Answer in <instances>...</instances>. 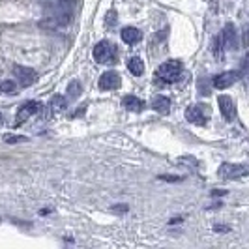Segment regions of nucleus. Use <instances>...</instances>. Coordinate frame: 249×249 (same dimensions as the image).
I'll return each instance as SVG.
<instances>
[{
    "instance_id": "bb28decb",
    "label": "nucleus",
    "mask_w": 249,
    "mask_h": 249,
    "mask_svg": "<svg viewBox=\"0 0 249 249\" xmlns=\"http://www.w3.org/2000/svg\"><path fill=\"white\" fill-rule=\"evenodd\" d=\"M175 223H182V217H173V219L169 221V225H175Z\"/></svg>"
},
{
    "instance_id": "4be33fe9",
    "label": "nucleus",
    "mask_w": 249,
    "mask_h": 249,
    "mask_svg": "<svg viewBox=\"0 0 249 249\" xmlns=\"http://www.w3.org/2000/svg\"><path fill=\"white\" fill-rule=\"evenodd\" d=\"M242 43H244V47L249 49V26L244 30V36H242Z\"/></svg>"
},
{
    "instance_id": "f257e3e1",
    "label": "nucleus",
    "mask_w": 249,
    "mask_h": 249,
    "mask_svg": "<svg viewBox=\"0 0 249 249\" xmlns=\"http://www.w3.org/2000/svg\"><path fill=\"white\" fill-rule=\"evenodd\" d=\"M182 75V62L178 60H167L156 70V77L161 79L163 83H175Z\"/></svg>"
},
{
    "instance_id": "0eeeda50",
    "label": "nucleus",
    "mask_w": 249,
    "mask_h": 249,
    "mask_svg": "<svg viewBox=\"0 0 249 249\" xmlns=\"http://www.w3.org/2000/svg\"><path fill=\"white\" fill-rule=\"evenodd\" d=\"M71 23V12H60L56 13V15H53V17H47V19H41L39 21V25L41 26H51V28H58V26H68Z\"/></svg>"
},
{
    "instance_id": "4468645a",
    "label": "nucleus",
    "mask_w": 249,
    "mask_h": 249,
    "mask_svg": "<svg viewBox=\"0 0 249 249\" xmlns=\"http://www.w3.org/2000/svg\"><path fill=\"white\" fill-rule=\"evenodd\" d=\"M122 105H124L127 111H133V112H141L144 109V101L139 100L137 96H124Z\"/></svg>"
},
{
    "instance_id": "1a4fd4ad",
    "label": "nucleus",
    "mask_w": 249,
    "mask_h": 249,
    "mask_svg": "<svg viewBox=\"0 0 249 249\" xmlns=\"http://www.w3.org/2000/svg\"><path fill=\"white\" fill-rule=\"evenodd\" d=\"M41 109V103L39 101H28V103H23L17 111V125H21L25 120H28L30 116H34L37 111Z\"/></svg>"
},
{
    "instance_id": "2eb2a0df",
    "label": "nucleus",
    "mask_w": 249,
    "mask_h": 249,
    "mask_svg": "<svg viewBox=\"0 0 249 249\" xmlns=\"http://www.w3.org/2000/svg\"><path fill=\"white\" fill-rule=\"evenodd\" d=\"M127 70H129L131 75L141 77V75L144 73V62H142L139 56H133V58H129V62H127Z\"/></svg>"
},
{
    "instance_id": "f3484780",
    "label": "nucleus",
    "mask_w": 249,
    "mask_h": 249,
    "mask_svg": "<svg viewBox=\"0 0 249 249\" xmlns=\"http://www.w3.org/2000/svg\"><path fill=\"white\" fill-rule=\"evenodd\" d=\"M81 94H83V87H81V83H79V81H71V83H70V87H68V96L75 100V98H79Z\"/></svg>"
},
{
    "instance_id": "dca6fc26",
    "label": "nucleus",
    "mask_w": 249,
    "mask_h": 249,
    "mask_svg": "<svg viewBox=\"0 0 249 249\" xmlns=\"http://www.w3.org/2000/svg\"><path fill=\"white\" fill-rule=\"evenodd\" d=\"M68 107V100L64 98V96H54L53 100H51V111L53 112H60L64 111Z\"/></svg>"
},
{
    "instance_id": "423d86ee",
    "label": "nucleus",
    "mask_w": 249,
    "mask_h": 249,
    "mask_svg": "<svg viewBox=\"0 0 249 249\" xmlns=\"http://www.w3.org/2000/svg\"><path fill=\"white\" fill-rule=\"evenodd\" d=\"M186 120L195 125H206L208 114H206V111L200 105H189L186 109Z\"/></svg>"
},
{
    "instance_id": "6e6552de",
    "label": "nucleus",
    "mask_w": 249,
    "mask_h": 249,
    "mask_svg": "<svg viewBox=\"0 0 249 249\" xmlns=\"http://www.w3.org/2000/svg\"><path fill=\"white\" fill-rule=\"evenodd\" d=\"M217 103H219V109H221V114L227 122H232L234 116H236V105L231 96H219L217 98Z\"/></svg>"
},
{
    "instance_id": "a211bd4d",
    "label": "nucleus",
    "mask_w": 249,
    "mask_h": 249,
    "mask_svg": "<svg viewBox=\"0 0 249 249\" xmlns=\"http://www.w3.org/2000/svg\"><path fill=\"white\" fill-rule=\"evenodd\" d=\"M0 90L4 94H13V92H17V83L12 81V79H6V81L0 83Z\"/></svg>"
},
{
    "instance_id": "a878e982",
    "label": "nucleus",
    "mask_w": 249,
    "mask_h": 249,
    "mask_svg": "<svg viewBox=\"0 0 249 249\" xmlns=\"http://www.w3.org/2000/svg\"><path fill=\"white\" fill-rule=\"evenodd\" d=\"M212 195L213 197H219V195H227V191H225V189H213Z\"/></svg>"
},
{
    "instance_id": "cd10ccee",
    "label": "nucleus",
    "mask_w": 249,
    "mask_h": 249,
    "mask_svg": "<svg viewBox=\"0 0 249 249\" xmlns=\"http://www.w3.org/2000/svg\"><path fill=\"white\" fill-rule=\"evenodd\" d=\"M0 124H2V116H0Z\"/></svg>"
},
{
    "instance_id": "9b49d317",
    "label": "nucleus",
    "mask_w": 249,
    "mask_h": 249,
    "mask_svg": "<svg viewBox=\"0 0 249 249\" xmlns=\"http://www.w3.org/2000/svg\"><path fill=\"white\" fill-rule=\"evenodd\" d=\"M100 88L101 90H114V88L120 87V75L116 71H105L100 77Z\"/></svg>"
},
{
    "instance_id": "393cba45",
    "label": "nucleus",
    "mask_w": 249,
    "mask_h": 249,
    "mask_svg": "<svg viewBox=\"0 0 249 249\" xmlns=\"http://www.w3.org/2000/svg\"><path fill=\"white\" fill-rule=\"evenodd\" d=\"M112 212H127V206H112Z\"/></svg>"
},
{
    "instance_id": "6ab92c4d",
    "label": "nucleus",
    "mask_w": 249,
    "mask_h": 249,
    "mask_svg": "<svg viewBox=\"0 0 249 249\" xmlns=\"http://www.w3.org/2000/svg\"><path fill=\"white\" fill-rule=\"evenodd\" d=\"M4 141H6L8 144H21V142H26L28 137H25V135H15V133H8V135H4Z\"/></svg>"
},
{
    "instance_id": "f8f14e48",
    "label": "nucleus",
    "mask_w": 249,
    "mask_h": 249,
    "mask_svg": "<svg viewBox=\"0 0 249 249\" xmlns=\"http://www.w3.org/2000/svg\"><path fill=\"white\" fill-rule=\"evenodd\" d=\"M122 39L127 45H135V43H139L142 39V32L139 28H133V26H125L124 30H122Z\"/></svg>"
},
{
    "instance_id": "b1692460",
    "label": "nucleus",
    "mask_w": 249,
    "mask_h": 249,
    "mask_svg": "<svg viewBox=\"0 0 249 249\" xmlns=\"http://www.w3.org/2000/svg\"><path fill=\"white\" fill-rule=\"evenodd\" d=\"M213 231H215V232H229V231H231V227H227V225H215V227H213Z\"/></svg>"
},
{
    "instance_id": "7ed1b4c3",
    "label": "nucleus",
    "mask_w": 249,
    "mask_h": 249,
    "mask_svg": "<svg viewBox=\"0 0 249 249\" xmlns=\"http://www.w3.org/2000/svg\"><path fill=\"white\" fill-rule=\"evenodd\" d=\"M92 54H94V60L98 64H111L114 60V51H112L109 41H100L94 47Z\"/></svg>"
},
{
    "instance_id": "39448f33",
    "label": "nucleus",
    "mask_w": 249,
    "mask_h": 249,
    "mask_svg": "<svg viewBox=\"0 0 249 249\" xmlns=\"http://www.w3.org/2000/svg\"><path fill=\"white\" fill-rule=\"evenodd\" d=\"M219 37H221V43H223L225 51H234L238 47V34L232 23H227L225 25L223 32L219 34Z\"/></svg>"
},
{
    "instance_id": "aec40b11",
    "label": "nucleus",
    "mask_w": 249,
    "mask_h": 249,
    "mask_svg": "<svg viewBox=\"0 0 249 249\" xmlns=\"http://www.w3.org/2000/svg\"><path fill=\"white\" fill-rule=\"evenodd\" d=\"M75 6V0H58V8L64 12H71Z\"/></svg>"
},
{
    "instance_id": "20e7f679",
    "label": "nucleus",
    "mask_w": 249,
    "mask_h": 249,
    "mask_svg": "<svg viewBox=\"0 0 249 249\" xmlns=\"http://www.w3.org/2000/svg\"><path fill=\"white\" fill-rule=\"evenodd\" d=\"M13 73L17 77V81L21 83V87H32L37 81V73L32 68H25V66H13Z\"/></svg>"
},
{
    "instance_id": "9d476101",
    "label": "nucleus",
    "mask_w": 249,
    "mask_h": 249,
    "mask_svg": "<svg viewBox=\"0 0 249 249\" xmlns=\"http://www.w3.org/2000/svg\"><path fill=\"white\" fill-rule=\"evenodd\" d=\"M238 79H240V73H238V71H223V73L213 77L212 85L215 88H219V90H223V88L232 87Z\"/></svg>"
},
{
    "instance_id": "5701e85b",
    "label": "nucleus",
    "mask_w": 249,
    "mask_h": 249,
    "mask_svg": "<svg viewBox=\"0 0 249 249\" xmlns=\"http://www.w3.org/2000/svg\"><path fill=\"white\" fill-rule=\"evenodd\" d=\"M160 180H165V182H180L182 178H180V176H165V175H161V176H160Z\"/></svg>"
},
{
    "instance_id": "412c9836",
    "label": "nucleus",
    "mask_w": 249,
    "mask_h": 249,
    "mask_svg": "<svg viewBox=\"0 0 249 249\" xmlns=\"http://www.w3.org/2000/svg\"><path fill=\"white\" fill-rule=\"evenodd\" d=\"M105 21H107V25L109 26L114 25V23H116V12H114V10H109L107 17H105Z\"/></svg>"
},
{
    "instance_id": "f03ea898",
    "label": "nucleus",
    "mask_w": 249,
    "mask_h": 249,
    "mask_svg": "<svg viewBox=\"0 0 249 249\" xmlns=\"http://www.w3.org/2000/svg\"><path fill=\"white\" fill-rule=\"evenodd\" d=\"M219 176L221 178H227V180H236V178H244V176H249V165L246 163H223L219 167Z\"/></svg>"
},
{
    "instance_id": "ddd939ff",
    "label": "nucleus",
    "mask_w": 249,
    "mask_h": 249,
    "mask_svg": "<svg viewBox=\"0 0 249 249\" xmlns=\"http://www.w3.org/2000/svg\"><path fill=\"white\" fill-rule=\"evenodd\" d=\"M152 109L158 111L160 114H169V111H171V100L165 98V96H156L152 100Z\"/></svg>"
}]
</instances>
